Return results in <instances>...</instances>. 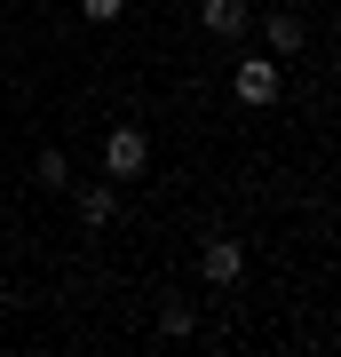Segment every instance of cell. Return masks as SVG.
Instances as JSON below:
<instances>
[{
  "label": "cell",
  "mask_w": 341,
  "mask_h": 357,
  "mask_svg": "<svg viewBox=\"0 0 341 357\" xmlns=\"http://www.w3.org/2000/svg\"><path fill=\"white\" fill-rule=\"evenodd\" d=\"M119 8H127V0H79V16H96V24H112Z\"/></svg>",
  "instance_id": "9c48e42d"
},
{
  "label": "cell",
  "mask_w": 341,
  "mask_h": 357,
  "mask_svg": "<svg viewBox=\"0 0 341 357\" xmlns=\"http://www.w3.org/2000/svg\"><path fill=\"white\" fill-rule=\"evenodd\" d=\"M112 215H119V191H112V183H88V191H79V222H88V230H103Z\"/></svg>",
  "instance_id": "5b68a950"
},
{
  "label": "cell",
  "mask_w": 341,
  "mask_h": 357,
  "mask_svg": "<svg viewBox=\"0 0 341 357\" xmlns=\"http://www.w3.org/2000/svg\"><path fill=\"white\" fill-rule=\"evenodd\" d=\"M230 88H238V103H246V112H270V103H278V56H238Z\"/></svg>",
  "instance_id": "7a4b0ae2"
},
{
  "label": "cell",
  "mask_w": 341,
  "mask_h": 357,
  "mask_svg": "<svg viewBox=\"0 0 341 357\" xmlns=\"http://www.w3.org/2000/svg\"><path fill=\"white\" fill-rule=\"evenodd\" d=\"M262 40H270V56H294V48H302V24H294V16H270Z\"/></svg>",
  "instance_id": "ba28073f"
},
{
  "label": "cell",
  "mask_w": 341,
  "mask_h": 357,
  "mask_svg": "<svg viewBox=\"0 0 341 357\" xmlns=\"http://www.w3.org/2000/svg\"><path fill=\"white\" fill-rule=\"evenodd\" d=\"M199 278L215 286V294H230V286L246 278V246H238V238H206V246H199Z\"/></svg>",
  "instance_id": "3957f363"
},
{
  "label": "cell",
  "mask_w": 341,
  "mask_h": 357,
  "mask_svg": "<svg viewBox=\"0 0 341 357\" xmlns=\"http://www.w3.org/2000/svg\"><path fill=\"white\" fill-rule=\"evenodd\" d=\"M32 175H40V191H72V159H63V151H40Z\"/></svg>",
  "instance_id": "52a82bcc"
},
{
  "label": "cell",
  "mask_w": 341,
  "mask_h": 357,
  "mask_svg": "<svg viewBox=\"0 0 341 357\" xmlns=\"http://www.w3.org/2000/svg\"><path fill=\"white\" fill-rule=\"evenodd\" d=\"M199 24L215 32V40H230V48H238V40L254 32V8H246V0H206V8H199Z\"/></svg>",
  "instance_id": "277c9868"
},
{
  "label": "cell",
  "mask_w": 341,
  "mask_h": 357,
  "mask_svg": "<svg viewBox=\"0 0 341 357\" xmlns=\"http://www.w3.org/2000/svg\"><path fill=\"white\" fill-rule=\"evenodd\" d=\"M143 167H151V135L143 128H112L103 135V183H135Z\"/></svg>",
  "instance_id": "6da1fadb"
},
{
  "label": "cell",
  "mask_w": 341,
  "mask_h": 357,
  "mask_svg": "<svg viewBox=\"0 0 341 357\" xmlns=\"http://www.w3.org/2000/svg\"><path fill=\"white\" fill-rule=\"evenodd\" d=\"M159 333H167V342H190V333H199V310H190V302H167L159 310Z\"/></svg>",
  "instance_id": "8992f818"
}]
</instances>
